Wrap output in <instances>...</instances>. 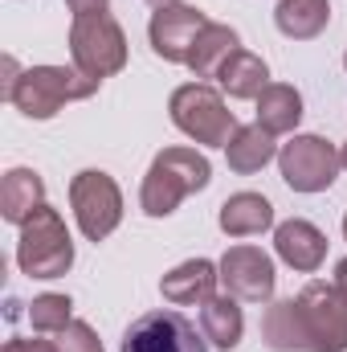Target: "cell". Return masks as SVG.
I'll return each mask as SVG.
<instances>
[{"mask_svg":"<svg viewBox=\"0 0 347 352\" xmlns=\"http://www.w3.org/2000/svg\"><path fill=\"white\" fill-rule=\"evenodd\" d=\"M302 119V94L290 87V82H270L258 94V123L270 135H286L294 131Z\"/></svg>","mask_w":347,"mask_h":352,"instance_id":"20","label":"cell"},{"mask_svg":"<svg viewBox=\"0 0 347 352\" xmlns=\"http://www.w3.org/2000/svg\"><path fill=\"white\" fill-rule=\"evenodd\" d=\"M147 4H156V8H168V4H180V0H147Z\"/></svg>","mask_w":347,"mask_h":352,"instance_id":"28","label":"cell"},{"mask_svg":"<svg viewBox=\"0 0 347 352\" xmlns=\"http://www.w3.org/2000/svg\"><path fill=\"white\" fill-rule=\"evenodd\" d=\"M208 180H213V164H208L204 152H196V148H164L152 160L147 176H143L139 209L147 217H168V213H176V205L188 192L208 188Z\"/></svg>","mask_w":347,"mask_h":352,"instance_id":"2","label":"cell"},{"mask_svg":"<svg viewBox=\"0 0 347 352\" xmlns=\"http://www.w3.org/2000/svg\"><path fill=\"white\" fill-rule=\"evenodd\" d=\"M0 352H58L53 340H25V336H12Z\"/></svg>","mask_w":347,"mask_h":352,"instance_id":"24","label":"cell"},{"mask_svg":"<svg viewBox=\"0 0 347 352\" xmlns=\"http://www.w3.org/2000/svg\"><path fill=\"white\" fill-rule=\"evenodd\" d=\"M70 311H74L70 295L45 291V295H37V299L29 303V324H33L37 332H62V328L70 324Z\"/></svg>","mask_w":347,"mask_h":352,"instance_id":"22","label":"cell"},{"mask_svg":"<svg viewBox=\"0 0 347 352\" xmlns=\"http://www.w3.org/2000/svg\"><path fill=\"white\" fill-rule=\"evenodd\" d=\"M168 115L172 123L196 144H208V148H225L233 140V131L241 127L237 115L225 107V98L204 82H184L172 90L168 98Z\"/></svg>","mask_w":347,"mask_h":352,"instance_id":"5","label":"cell"},{"mask_svg":"<svg viewBox=\"0 0 347 352\" xmlns=\"http://www.w3.org/2000/svg\"><path fill=\"white\" fill-rule=\"evenodd\" d=\"M274 250H278V258L286 266L311 274L327 258V234L319 226H311L307 217H290V221H282L274 230Z\"/></svg>","mask_w":347,"mask_h":352,"instance_id":"12","label":"cell"},{"mask_svg":"<svg viewBox=\"0 0 347 352\" xmlns=\"http://www.w3.org/2000/svg\"><path fill=\"white\" fill-rule=\"evenodd\" d=\"M344 66H347V54H344Z\"/></svg>","mask_w":347,"mask_h":352,"instance_id":"31","label":"cell"},{"mask_svg":"<svg viewBox=\"0 0 347 352\" xmlns=\"http://www.w3.org/2000/svg\"><path fill=\"white\" fill-rule=\"evenodd\" d=\"M70 205H74V217H78V230L86 242H102L119 230L123 221V192L115 184V176L86 168L70 180Z\"/></svg>","mask_w":347,"mask_h":352,"instance_id":"7","label":"cell"},{"mask_svg":"<svg viewBox=\"0 0 347 352\" xmlns=\"http://www.w3.org/2000/svg\"><path fill=\"white\" fill-rule=\"evenodd\" d=\"M58 352H102V340H98V332L90 328L86 320H70L62 332H58Z\"/></svg>","mask_w":347,"mask_h":352,"instance_id":"23","label":"cell"},{"mask_svg":"<svg viewBox=\"0 0 347 352\" xmlns=\"http://www.w3.org/2000/svg\"><path fill=\"white\" fill-rule=\"evenodd\" d=\"M237 50H241L237 33H233L229 25H217V21H208V29L196 37L192 54H188V70H192L196 78H217V74H221V66H225V62H229Z\"/></svg>","mask_w":347,"mask_h":352,"instance_id":"18","label":"cell"},{"mask_svg":"<svg viewBox=\"0 0 347 352\" xmlns=\"http://www.w3.org/2000/svg\"><path fill=\"white\" fill-rule=\"evenodd\" d=\"M331 21V4L327 0H278L274 8V25L290 37V41H311L327 29Z\"/></svg>","mask_w":347,"mask_h":352,"instance_id":"19","label":"cell"},{"mask_svg":"<svg viewBox=\"0 0 347 352\" xmlns=\"http://www.w3.org/2000/svg\"><path fill=\"white\" fill-rule=\"evenodd\" d=\"M66 4H70L74 16H98V12H106L110 0H66Z\"/></svg>","mask_w":347,"mask_h":352,"instance_id":"25","label":"cell"},{"mask_svg":"<svg viewBox=\"0 0 347 352\" xmlns=\"http://www.w3.org/2000/svg\"><path fill=\"white\" fill-rule=\"evenodd\" d=\"M200 332L213 349L229 352L241 344V332H246V316L237 307L233 295H213L208 303H200Z\"/></svg>","mask_w":347,"mask_h":352,"instance_id":"16","label":"cell"},{"mask_svg":"<svg viewBox=\"0 0 347 352\" xmlns=\"http://www.w3.org/2000/svg\"><path fill=\"white\" fill-rule=\"evenodd\" d=\"M119 352H208V349H204V332H196V324L184 320L180 311H147V316L131 320Z\"/></svg>","mask_w":347,"mask_h":352,"instance_id":"9","label":"cell"},{"mask_svg":"<svg viewBox=\"0 0 347 352\" xmlns=\"http://www.w3.org/2000/svg\"><path fill=\"white\" fill-rule=\"evenodd\" d=\"M217 221H221V230H225L229 238H254V234H261V230L274 226V205H270L261 192H233V197L221 205Z\"/></svg>","mask_w":347,"mask_h":352,"instance_id":"15","label":"cell"},{"mask_svg":"<svg viewBox=\"0 0 347 352\" xmlns=\"http://www.w3.org/2000/svg\"><path fill=\"white\" fill-rule=\"evenodd\" d=\"M261 340L274 352H347V291L315 278L298 299L270 303Z\"/></svg>","mask_w":347,"mask_h":352,"instance_id":"1","label":"cell"},{"mask_svg":"<svg viewBox=\"0 0 347 352\" xmlns=\"http://www.w3.org/2000/svg\"><path fill=\"white\" fill-rule=\"evenodd\" d=\"M204 29H208V16L200 8H192V4H168V8H156L152 12L147 41L156 50V58L188 66V54H192V45H196V37Z\"/></svg>","mask_w":347,"mask_h":352,"instance_id":"11","label":"cell"},{"mask_svg":"<svg viewBox=\"0 0 347 352\" xmlns=\"http://www.w3.org/2000/svg\"><path fill=\"white\" fill-rule=\"evenodd\" d=\"M70 58L94 82L119 74L127 66V33H123V25L110 12L74 16V25H70Z\"/></svg>","mask_w":347,"mask_h":352,"instance_id":"6","label":"cell"},{"mask_svg":"<svg viewBox=\"0 0 347 352\" xmlns=\"http://www.w3.org/2000/svg\"><path fill=\"white\" fill-rule=\"evenodd\" d=\"M16 78H21V66H16V58H4V82H0V98H8V94H12Z\"/></svg>","mask_w":347,"mask_h":352,"instance_id":"26","label":"cell"},{"mask_svg":"<svg viewBox=\"0 0 347 352\" xmlns=\"http://www.w3.org/2000/svg\"><path fill=\"white\" fill-rule=\"evenodd\" d=\"M217 283H221V270L208 258H188V263H180L176 270H168L160 278V291L176 307H192V303L200 307L217 295Z\"/></svg>","mask_w":347,"mask_h":352,"instance_id":"13","label":"cell"},{"mask_svg":"<svg viewBox=\"0 0 347 352\" xmlns=\"http://www.w3.org/2000/svg\"><path fill=\"white\" fill-rule=\"evenodd\" d=\"M16 266L29 278H62L74 266V238L62 221L58 209L41 205L25 226H21V242H16Z\"/></svg>","mask_w":347,"mask_h":352,"instance_id":"4","label":"cell"},{"mask_svg":"<svg viewBox=\"0 0 347 352\" xmlns=\"http://www.w3.org/2000/svg\"><path fill=\"white\" fill-rule=\"evenodd\" d=\"M335 287H339V291H347V258H339V263H335Z\"/></svg>","mask_w":347,"mask_h":352,"instance_id":"27","label":"cell"},{"mask_svg":"<svg viewBox=\"0 0 347 352\" xmlns=\"http://www.w3.org/2000/svg\"><path fill=\"white\" fill-rule=\"evenodd\" d=\"M274 156H278V144H274V135H270L261 123L237 127V131H233V140L225 144V160H229V168H233L237 176L261 173Z\"/></svg>","mask_w":347,"mask_h":352,"instance_id":"17","label":"cell"},{"mask_svg":"<svg viewBox=\"0 0 347 352\" xmlns=\"http://www.w3.org/2000/svg\"><path fill=\"white\" fill-rule=\"evenodd\" d=\"M344 238H347V213H344Z\"/></svg>","mask_w":347,"mask_h":352,"instance_id":"30","label":"cell"},{"mask_svg":"<svg viewBox=\"0 0 347 352\" xmlns=\"http://www.w3.org/2000/svg\"><path fill=\"white\" fill-rule=\"evenodd\" d=\"M217 270H221L225 295L246 299V303H270L278 274H274V258L265 250H258V246H229Z\"/></svg>","mask_w":347,"mask_h":352,"instance_id":"10","label":"cell"},{"mask_svg":"<svg viewBox=\"0 0 347 352\" xmlns=\"http://www.w3.org/2000/svg\"><path fill=\"white\" fill-rule=\"evenodd\" d=\"M45 205V180L33 168H8L0 184V213L12 226H25L37 209Z\"/></svg>","mask_w":347,"mask_h":352,"instance_id":"14","label":"cell"},{"mask_svg":"<svg viewBox=\"0 0 347 352\" xmlns=\"http://www.w3.org/2000/svg\"><path fill=\"white\" fill-rule=\"evenodd\" d=\"M217 82H221V90H225L229 98H258L261 90L270 87V66L261 62L258 54L237 50V54L221 66Z\"/></svg>","mask_w":347,"mask_h":352,"instance_id":"21","label":"cell"},{"mask_svg":"<svg viewBox=\"0 0 347 352\" xmlns=\"http://www.w3.org/2000/svg\"><path fill=\"white\" fill-rule=\"evenodd\" d=\"M94 90H98V82L86 78L78 66H29V70H21L8 102L25 119H53L66 102L90 98Z\"/></svg>","mask_w":347,"mask_h":352,"instance_id":"3","label":"cell"},{"mask_svg":"<svg viewBox=\"0 0 347 352\" xmlns=\"http://www.w3.org/2000/svg\"><path fill=\"white\" fill-rule=\"evenodd\" d=\"M339 160H344V168H347V144H344V148H339Z\"/></svg>","mask_w":347,"mask_h":352,"instance_id":"29","label":"cell"},{"mask_svg":"<svg viewBox=\"0 0 347 352\" xmlns=\"http://www.w3.org/2000/svg\"><path fill=\"white\" fill-rule=\"evenodd\" d=\"M278 168H282V180L294 192H323V188L335 184L344 160H339V148L331 140H323V135H294L290 144H282Z\"/></svg>","mask_w":347,"mask_h":352,"instance_id":"8","label":"cell"}]
</instances>
